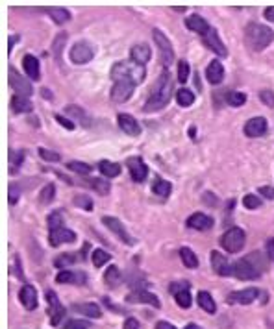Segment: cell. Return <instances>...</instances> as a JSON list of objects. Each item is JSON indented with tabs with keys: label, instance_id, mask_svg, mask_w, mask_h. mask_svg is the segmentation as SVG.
<instances>
[{
	"label": "cell",
	"instance_id": "cell-32",
	"mask_svg": "<svg viewBox=\"0 0 274 329\" xmlns=\"http://www.w3.org/2000/svg\"><path fill=\"white\" fill-rule=\"evenodd\" d=\"M65 113L71 115L73 119L80 120L82 126H89V124H91V120H89V117L86 115V111H84L82 108H78V106H67V108H65Z\"/></svg>",
	"mask_w": 274,
	"mask_h": 329
},
{
	"label": "cell",
	"instance_id": "cell-58",
	"mask_svg": "<svg viewBox=\"0 0 274 329\" xmlns=\"http://www.w3.org/2000/svg\"><path fill=\"white\" fill-rule=\"evenodd\" d=\"M263 17L267 19V21H270V23H274V6H268L265 12H263Z\"/></svg>",
	"mask_w": 274,
	"mask_h": 329
},
{
	"label": "cell",
	"instance_id": "cell-24",
	"mask_svg": "<svg viewBox=\"0 0 274 329\" xmlns=\"http://www.w3.org/2000/svg\"><path fill=\"white\" fill-rule=\"evenodd\" d=\"M130 57H131V61L133 63H137V65H143L145 67V63H149L150 61V57H152V52H150V46L149 45H133L131 46V50H130Z\"/></svg>",
	"mask_w": 274,
	"mask_h": 329
},
{
	"label": "cell",
	"instance_id": "cell-19",
	"mask_svg": "<svg viewBox=\"0 0 274 329\" xmlns=\"http://www.w3.org/2000/svg\"><path fill=\"white\" fill-rule=\"evenodd\" d=\"M117 122H119V128L124 131L126 135H131V137H137L141 133V126L137 122L131 115H126V113H119L117 117Z\"/></svg>",
	"mask_w": 274,
	"mask_h": 329
},
{
	"label": "cell",
	"instance_id": "cell-33",
	"mask_svg": "<svg viewBox=\"0 0 274 329\" xmlns=\"http://www.w3.org/2000/svg\"><path fill=\"white\" fill-rule=\"evenodd\" d=\"M98 169L106 178H117L120 174V164L119 163H111V161H100L98 163Z\"/></svg>",
	"mask_w": 274,
	"mask_h": 329
},
{
	"label": "cell",
	"instance_id": "cell-41",
	"mask_svg": "<svg viewBox=\"0 0 274 329\" xmlns=\"http://www.w3.org/2000/svg\"><path fill=\"white\" fill-rule=\"evenodd\" d=\"M67 169L71 172H76V174H82V176H87V174H91V164L87 163H82V161H71L67 163Z\"/></svg>",
	"mask_w": 274,
	"mask_h": 329
},
{
	"label": "cell",
	"instance_id": "cell-14",
	"mask_svg": "<svg viewBox=\"0 0 274 329\" xmlns=\"http://www.w3.org/2000/svg\"><path fill=\"white\" fill-rule=\"evenodd\" d=\"M171 292L174 294L176 303L182 307V309H189V307H191L193 298H191V292H189V283H187V281H182L180 285L174 283L171 287Z\"/></svg>",
	"mask_w": 274,
	"mask_h": 329
},
{
	"label": "cell",
	"instance_id": "cell-46",
	"mask_svg": "<svg viewBox=\"0 0 274 329\" xmlns=\"http://www.w3.org/2000/svg\"><path fill=\"white\" fill-rule=\"evenodd\" d=\"M76 254H63V256H57L56 261H54V265H56L57 268H63V267H68V265H73V263H76Z\"/></svg>",
	"mask_w": 274,
	"mask_h": 329
},
{
	"label": "cell",
	"instance_id": "cell-4",
	"mask_svg": "<svg viewBox=\"0 0 274 329\" xmlns=\"http://www.w3.org/2000/svg\"><path fill=\"white\" fill-rule=\"evenodd\" d=\"M145 76H147V70L143 65H137L133 61H119L111 68V79L115 81L120 78H130L135 86H139V84H143Z\"/></svg>",
	"mask_w": 274,
	"mask_h": 329
},
{
	"label": "cell",
	"instance_id": "cell-48",
	"mask_svg": "<svg viewBox=\"0 0 274 329\" xmlns=\"http://www.w3.org/2000/svg\"><path fill=\"white\" fill-rule=\"evenodd\" d=\"M24 159V152L21 150V152H15V150H10V167H12V172L15 171V167H21V163H23Z\"/></svg>",
	"mask_w": 274,
	"mask_h": 329
},
{
	"label": "cell",
	"instance_id": "cell-2",
	"mask_svg": "<svg viewBox=\"0 0 274 329\" xmlns=\"http://www.w3.org/2000/svg\"><path fill=\"white\" fill-rule=\"evenodd\" d=\"M265 268V261L259 252L250 254L246 257H241L239 261H235L232 265V276H235L237 279L243 281H252V279H259L261 272Z\"/></svg>",
	"mask_w": 274,
	"mask_h": 329
},
{
	"label": "cell",
	"instance_id": "cell-11",
	"mask_svg": "<svg viewBox=\"0 0 274 329\" xmlns=\"http://www.w3.org/2000/svg\"><path fill=\"white\" fill-rule=\"evenodd\" d=\"M93 56H95V50L87 41H80L71 48V61L76 63V65H84V63L91 61Z\"/></svg>",
	"mask_w": 274,
	"mask_h": 329
},
{
	"label": "cell",
	"instance_id": "cell-7",
	"mask_svg": "<svg viewBox=\"0 0 274 329\" xmlns=\"http://www.w3.org/2000/svg\"><path fill=\"white\" fill-rule=\"evenodd\" d=\"M133 89H135V84H133L130 78L117 79L113 89H111V100L117 104L128 102V100L131 98V95H133Z\"/></svg>",
	"mask_w": 274,
	"mask_h": 329
},
{
	"label": "cell",
	"instance_id": "cell-13",
	"mask_svg": "<svg viewBox=\"0 0 274 329\" xmlns=\"http://www.w3.org/2000/svg\"><path fill=\"white\" fill-rule=\"evenodd\" d=\"M204 45L212 52H215L217 56H221V57L228 56V48L224 46V43L221 41V35H219V32L215 28H212L210 30V34L204 35Z\"/></svg>",
	"mask_w": 274,
	"mask_h": 329
},
{
	"label": "cell",
	"instance_id": "cell-26",
	"mask_svg": "<svg viewBox=\"0 0 274 329\" xmlns=\"http://www.w3.org/2000/svg\"><path fill=\"white\" fill-rule=\"evenodd\" d=\"M212 267L219 276H232V265H228V259L219 252H212Z\"/></svg>",
	"mask_w": 274,
	"mask_h": 329
},
{
	"label": "cell",
	"instance_id": "cell-51",
	"mask_svg": "<svg viewBox=\"0 0 274 329\" xmlns=\"http://www.w3.org/2000/svg\"><path fill=\"white\" fill-rule=\"evenodd\" d=\"M259 100H261L265 106H268V108H274V93L272 91H268V89L259 91Z\"/></svg>",
	"mask_w": 274,
	"mask_h": 329
},
{
	"label": "cell",
	"instance_id": "cell-42",
	"mask_svg": "<svg viewBox=\"0 0 274 329\" xmlns=\"http://www.w3.org/2000/svg\"><path fill=\"white\" fill-rule=\"evenodd\" d=\"M54 194H56V187H54L52 183H46L45 187H43V191H41V194H39V202L43 205L52 204V200H54Z\"/></svg>",
	"mask_w": 274,
	"mask_h": 329
},
{
	"label": "cell",
	"instance_id": "cell-22",
	"mask_svg": "<svg viewBox=\"0 0 274 329\" xmlns=\"http://www.w3.org/2000/svg\"><path fill=\"white\" fill-rule=\"evenodd\" d=\"M19 300H21L24 309L34 311L35 307H37V290L32 285H24L23 289L19 290Z\"/></svg>",
	"mask_w": 274,
	"mask_h": 329
},
{
	"label": "cell",
	"instance_id": "cell-30",
	"mask_svg": "<svg viewBox=\"0 0 274 329\" xmlns=\"http://www.w3.org/2000/svg\"><path fill=\"white\" fill-rule=\"evenodd\" d=\"M196 301H198V305L202 307L206 312H210V314H213V312L217 311V305H215V301H213L212 294H210V292H206V290H200L198 296H196Z\"/></svg>",
	"mask_w": 274,
	"mask_h": 329
},
{
	"label": "cell",
	"instance_id": "cell-56",
	"mask_svg": "<svg viewBox=\"0 0 274 329\" xmlns=\"http://www.w3.org/2000/svg\"><path fill=\"white\" fill-rule=\"evenodd\" d=\"M259 194L268 200H274V187H270V185H268V187L267 185H265V187H259Z\"/></svg>",
	"mask_w": 274,
	"mask_h": 329
},
{
	"label": "cell",
	"instance_id": "cell-31",
	"mask_svg": "<svg viewBox=\"0 0 274 329\" xmlns=\"http://www.w3.org/2000/svg\"><path fill=\"white\" fill-rule=\"evenodd\" d=\"M12 109L15 111V113H30L32 111V102H30L26 97H19V95H15V97L12 98Z\"/></svg>",
	"mask_w": 274,
	"mask_h": 329
},
{
	"label": "cell",
	"instance_id": "cell-1",
	"mask_svg": "<svg viewBox=\"0 0 274 329\" xmlns=\"http://www.w3.org/2000/svg\"><path fill=\"white\" fill-rule=\"evenodd\" d=\"M172 93H174V84H172V76L169 70L161 72L158 76V79L154 81V86L149 93V100L145 102L143 111L147 113H156V111H161L163 108L169 106L172 98Z\"/></svg>",
	"mask_w": 274,
	"mask_h": 329
},
{
	"label": "cell",
	"instance_id": "cell-59",
	"mask_svg": "<svg viewBox=\"0 0 274 329\" xmlns=\"http://www.w3.org/2000/svg\"><path fill=\"white\" fill-rule=\"evenodd\" d=\"M156 329H176L172 325L171 322H165V320H160V322L156 323Z\"/></svg>",
	"mask_w": 274,
	"mask_h": 329
},
{
	"label": "cell",
	"instance_id": "cell-10",
	"mask_svg": "<svg viewBox=\"0 0 274 329\" xmlns=\"http://www.w3.org/2000/svg\"><path fill=\"white\" fill-rule=\"evenodd\" d=\"M46 301H48V316H50L52 325H59L61 320L65 318V307L61 305V301L57 300V294L48 290L46 292Z\"/></svg>",
	"mask_w": 274,
	"mask_h": 329
},
{
	"label": "cell",
	"instance_id": "cell-61",
	"mask_svg": "<svg viewBox=\"0 0 274 329\" xmlns=\"http://www.w3.org/2000/svg\"><path fill=\"white\" fill-rule=\"evenodd\" d=\"M41 95H43V98H46V100H52V93L48 91V89H41Z\"/></svg>",
	"mask_w": 274,
	"mask_h": 329
},
{
	"label": "cell",
	"instance_id": "cell-55",
	"mask_svg": "<svg viewBox=\"0 0 274 329\" xmlns=\"http://www.w3.org/2000/svg\"><path fill=\"white\" fill-rule=\"evenodd\" d=\"M265 250H267L268 261H274V238H268L267 244H265Z\"/></svg>",
	"mask_w": 274,
	"mask_h": 329
},
{
	"label": "cell",
	"instance_id": "cell-34",
	"mask_svg": "<svg viewBox=\"0 0 274 329\" xmlns=\"http://www.w3.org/2000/svg\"><path fill=\"white\" fill-rule=\"evenodd\" d=\"M104 281H106V285H109V287H117V285H120V281H122V274H120V270L117 267H109L108 270H106V274H104Z\"/></svg>",
	"mask_w": 274,
	"mask_h": 329
},
{
	"label": "cell",
	"instance_id": "cell-54",
	"mask_svg": "<svg viewBox=\"0 0 274 329\" xmlns=\"http://www.w3.org/2000/svg\"><path fill=\"white\" fill-rule=\"evenodd\" d=\"M56 120L59 122V124L65 128V130H75L76 126H75V122L73 120H68V119H65V117H61V115H56Z\"/></svg>",
	"mask_w": 274,
	"mask_h": 329
},
{
	"label": "cell",
	"instance_id": "cell-23",
	"mask_svg": "<svg viewBox=\"0 0 274 329\" xmlns=\"http://www.w3.org/2000/svg\"><path fill=\"white\" fill-rule=\"evenodd\" d=\"M206 78H208V81H210L212 86H219V84L223 81V78H224L223 63L219 61V59L210 61V65H208V68H206Z\"/></svg>",
	"mask_w": 274,
	"mask_h": 329
},
{
	"label": "cell",
	"instance_id": "cell-37",
	"mask_svg": "<svg viewBox=\"0 0 274 329\" xmlns=\"http://www.w3.org/2000/svg\"><path fill=\"white\" fill-rule=\"evenodd\" d=\"M86 185H89L91 189H95L98 194H108L109 193V183L106 182V180H100V178H91V180H87V182H84Z\"/></svg>",
	"mask_w": 274,
	"mask_h": 329
},
{
	"label": "cell",
	"instance_id": "cell-49",
	"mask_svg": "<svg viewBox=\"0 0 274 329\" xmlns=\"http://www.w3.org/2000/svg\"><path fill=\"white\" fill-rule=\"evenodd\" d=\"M39 155H41V159L50 161V163H57V161L61 159V155H59L57 152H54V150H46V148H39Z\"/></svg>",
	"mask_w": 274,
	"mask_h": 329
},
{
	"label": "cell",
	"instance_id": "cell-57",
	"mask_svg": "<svg viewBox=\"0 0 274 329\" xmlns=\"http://www.w3.org/2000/svg\"><path fill=\"white\" fill-rule=\"evenodd\" d=\"M122 329H139V322H137L135 318H126L124 327Z\"/></svg>",
	"mask_w": 274,
	"mask_h": 329
},
{
	"label": "cell",
	"instance_id": "cell-28",
	"mask_svg": "<svg viewBox=\"0 0 274 329\" xmlns=\"http://www.w3.org/2000/svg\"><path fill=\"white\" fill-rule=\"evenodd\" d=\"M73 311L82 314V316H91V318L102 316L100 307H98L97 303H91V301H87V303H75V305H73Z\"/></svg>",
	"mask_w": 274,
	"mask_h": 329
},
{
	"label": "cell",
	"instance_id": "cell-47",
	"mask_svg": "<svg viewBox=\"0 0 274 329\" xmlns=\"http://www.w3.org/2000/svg\"><path fill=\"white\" fill-rule=\"evenodd\" d=\"M243 205L246 209H257V207H261V198H257L256 194H246L243 198Z\"/></svg>",
	"mask_w": 274,
	"mask_h": 329
},
{
	"label": "cell",
	"instance_id": "cell-39",
	"mask_svg": "<svg viewBox=\"0 0 274 329\" xmlns=\"http://www.w3.org/2000/svg\"><path fill=\"white\" fill-rule=\"evenodd\" d=\"M65 43H67V34H59L52 45V54H54L56 63H61V48L65 46Z\"/></svg>",
	"mask_w": 274,
	"mask_h": 329
},
{
	"label": "cell",
	"instance_id": "cell-40",
	"mask_svg": "<svg viewBox=\"0 0 274 329\" xmlns=\"http://www.w3.org/2000/svg\"><path fill=\"white\" fill-rule=\"evenodd\" d=\"M176 102H178V106H182V108H189V106L194 102L193 91H189V89H180V91L176 93Z\"/></svg>",
	"mask_w": 274,
	"mask_h": 329
},
{
	"label": "cell",
	"instance_id": "cell-38",
	"mask_svg": "<svg viewBox=\"0 0 274 329\" xmlns=\"http://www.w3.org/2000/svg\"><path fill=\"white\" fill-rule=\"evenodd\" d=\"M46 222H48V229H50V231H56V229H61V227H63L65 218H63L61 211H54V213L48 215Z\"/></svg>",
	"mask_w": 274,
	"mask_h": 329
},
{
	"label": "cell",
	"instance_id": "cell-25",
	"mask_svg": "<svg viewBox=\"0 0 274 329\" xmlns=\"http://www.w3.org/2000/svg\"><path fill=\"white\" fill-rule=\"evenodd\" d=\"M23 67H24V72L28 76L32 81H37L41 76V70H39V59L32 54H26L23 57Z\"/></svg>",
	"mask_w": 274,
	"mask_h": 329
},
{
	"label": "cell",
	"instance_id": "cell-21",
	"mask_svg": "<svg viewBox=\"0 0 274 329\" xmlns=\"http://www.w3.org/2000/svg\"><path fill=\"white\" fill-rule=\"evenodd\" d=\"M267 133V120L263 117H254L245 124V135L246 137H261Z\"/></svg>",
	"mask_w": 274,
	"mask_h": 329
},
{
	"label": "cell",
	"instance_id": "cell-18",
	"mask_svg": "<svg viewBox=\"0 0 274 329\" xmlns=\"http://www.w3.org/2000/svg\"><path fill=\"white\" fill-rule=\"evenodd\" d=\"M213 218L206 213H194L187 218V227L196 229V231H206V229H212L213 227Z\"/></svg>",
	"mask_w": 274,
	"mask_h": 329
},
{
	"label": "cell",
	"instance_id": "cell-60",
	"mask_svg": "<svg viewBox=\"0 0 274 329\" xmlns=\"http://www.w3.org/2000/svg\"><path fill=\"white\" fill-rule=\"evenodd\" d=\"M19 43V35H10V43H8V54H12L13 45Z\"/></svg>",
	"mask_w": 274,
	"mask_h": 329
},
{
	"label": "cell",
	"instance_id": "cell-3",
	"mask_svg": "<svg viewBox=\"0 0 274 329\" xmlns=\"http://www.w3.org/2000/svg\"><path fill=\"white\" fill-rule=\"evenodd\" d=\"M245 41L250 50L261 52L274 41V30L265 26V24L250 23L245 28Z\"/></svg>",
	"mask_w": 274,
	"mask_h": 329
},
{
	"label": "cell",
	"instance_id": "cell-12",
	"mask_svg": "<svg viewBox=\"0 0 274 329\" xmlns=\"http://www.w3.org/2000/svg\"><path fill=\"white\" fill-rule=\"evenodd\" d=\"M126 164H128V169H130V174H131V180L137 183H143L149 176V169H147V164L143 163V159L141 157H128L126 159Z\"/></svg>",
	"mask_w": 274,
	"mask_h": 329
},
{
	"label": "cell",
	"instance_id": "cell-53",
	"mask_svg": "<svg viewBox=\"0 0 274 329\" xmlns=\"http://www.w3.org/2000/svg\"><path fill=\"white\" fill-rule=\"evenodd\" d=\"M19 196H21V191H19L15 185H10V194H8V198H10V204L12 205H15L19 202Z\"/></svg>",
	"mask_w": 274,
	"mask_h": 329
},
{
	"label": "cell",
	"instance_id": "cell-35",
	"mask_svg": "<svg viewBox=\"0 0 274 329\" xmlns=\"http://www.w3.org/2000/svg\"><path fill=\"white\" fill-rule=\"evenodd\" d=\"M180 257H182L183 265L187 268H196L198 267V259H196V254H194L191 248H180Z\"/></svg>",
	"mask_w": 274,
	"mask_h": 329
},
{
	"label": "cell",
	"instance_id": "cell-17",
	"mask_svg": "<svg viewBox=\"0 0 274 329\" xmlns=\"http://www.w3.org/2000/svg\"><path fill=\"white\" fill-rule=\"evenodd\" d=\"M76 240V233L68 227H61V229H56V231H50L48 235V242L50 246H59V244H71Z\"/></svg>",
	"mask_w": 274,
	"mask_h": 329
},
{
	"label": "cell",
	"instance_id": "cell-45",
	"mask_svg": "<svg viewBox=\"0 0 274 329\" xmlns=\"http://www.w3.org/2000/svg\"><path fill=\"white\" fill-rule=\"evenodd\" d=\"M73 204H75L76 207H80V209H86V211H91L93 207H95L93 200L89 198V196H86V194H78V196H75Z\"/></svg>",
	"mask_w": 274,
	"mask_h": 329
},
{
	"label": "cell",
	"instance_id": "cell-43",
	"mask_svg": "<svg viewBox=\"0 0 274 329\" xmlns=\"http://www.w3.org/2000/svg\"><path fill=\"white\" fill-rule=\"evenodd\" d=\"M226 102H228L230 106H234V108H239V106H243V104L246 102V95L241 91H232L226 95Z\"/></svg>",
	"mask_w": 274,
	"mask_h": 329
},
{
	"label": "cell",
	"instance_id": "cell-5",
	"mask_svg": "<svg viewBox=\"0 0 274 329\" xmlns=\"http://www.w3.org/2000/svg\"><path fill=\"white\" fill-rule=\"evenodd\" d=\"M152 39H154L156 46L160 48V61L167 70V68L172 65V61H174V48H172L171 39H169L160 28L152 30Z\"/></svg>",
	"mask_w": 274,
	"mask_h": 329
},
{
	"label": "cell",
	"instance_id": "cell-15",
	"mask_svg": "<svg viewBox=\"0 0 274 329\" xmlns=\"http://www.w3.org/2000/svg\"><path fill=\"white\" fill-rule=\"evenodd\" d=\"M257 298V289H243V290H235V292H230L228 294V303L235 305V303H241V305H250L254 303Z\"/></svg>",
	"mask_w": 274,
	"mask_h": 329
},
{
	"label": "cell",
	"instance_id": "cell-50",
	"mask_svg": "<svg viewBox=\"0 0 274 329\" xmlns=\"http://www.w3.org/2000/svg\"><path fill=\"white\" fill-rule=\"evenodd\" d=\"M187 78H189V63L180 61L178 63V81H180V84H185Z\"/></svg>",
	"mask_w": 274,
	"mask_h": 329
},
{
	"label": "cell",
	"instance_id": "cell-36",
	"mask_svg": "<svg viewBox=\"0 0 274 329\" xmlns=\"http://www.w3.org/2000/svg\"><path fill=\"white\" fill-rule=\"evenodd\" d=\"M152 191H154V194L161 196V198H167L172 191V185L167 180H156V183L152 185Z\"/></svg>",
	"mask_w": 274,
	"mask_h": 329
},
{
	"label": "cell",
	"instance_id": "cell-8",
	"mask_svg": "<svg viewBox=\"0 0 274 329\" xmlns=\"http://www.w3.org/2000/svg\"><path fill=\"white\" fill-rule=\"evenodd\" d=\"M102 224L108 227L109 231L113 233L115 237L120 238V242L128 244V246H133V244H135V238H133L130 233L126 231L124 224H122L119 218H115V216H102Z\"/></svg>",
	"mask_w": 274,
	"mask_h": 329
},
{
	"label": "cell",
	"instance_id": "cell-9",
	"mask_svg": "<svg viewBox=\"0 0 274 329\" xmlns=\"http://www.w3.org/2000/svg\"><path fill=\"white\" fill-rule=\"evenodd\" d=\"M8 78H10V87H12L13 91H17L19 97L28 98L32 95V81L23 78L13 67H10V70H8Z\"/></svg>",
	"mask_w": 274,
	"mask_h": 329
},
{
	"label": "cell",
	"instance_id": "cell-29",
	"mask_svg": "<svg viewBox=\"0 0 274 329\" xmlns=\"http://www.w3.org/2000/svg\"><path fill=\"white\" fill-rule=\"evenodd\" d=\"M46 13L50 15V19L56 24H65L71 21V12L65 8H46Z\"/></svg>",
	"mask_w": 274,
	"mask_h": 329
},
{
	"label": "cell",
	"instance_id": "cell-6",
	"mask_svg": "<svg viewBox=\"0 0 274 329\" xmlns=\"http://www.w3.org/2000/svg\"><path fill=\"white\" fill-rule=\"evenodd\" d=\"M245 240L246 235L241 227H230L228 231H224L223 237H221V246L228 254H237V252L245 248Z\"/></svg>",
	"mask_w": 274,
	"mask_h": 329
},
{
	"label": "cell",
	"instance_id": "cell-52",
	"mask_svg": "<svg viewBox=\"0 0 274 329\" xmlns=\"http://www.w3.org/2000/svg\"><path fill=\"white\" fill-rule=\"evenodd\" d=\"M65 329H91V323L87 320H73V322L67 323Z\"/></svg>",
	"mask_w": 274,
	"mask_h": 329
},
{
	"label": "cell",
	"instance_id": "cell-20",
	"mask_svg": "<svg viewBox=\"0 0 274 329\" xmlns=\"http://www.w3.org/2000/svg\"><path fill=\"white\" fill-rule=\"evenodd\" d=\"M126 301L128 303H149V305L160 309L161 301L158 300V296L150 294L149 290H139V292H131V294L126 296Z\"/></svg>",
	"mask_w": 274,
	"mask_h": 329
},
{
	"label": "cell",
	"instance_id": "cell-62",
	"mask_svg": "<svg viewBox=\"0 0 274 329\" xmlns=\"http://www.w3.org/2000/svg\"><path fill=\"white\" fill-rule=\"evenodd\" d=\"M183 329H202V327H200V325H196V323H187V325H185Z\"/></svg>",
	"mask_w": 274,
	"mask_h": 329
},
{
	"label": "cell",
	"instance_id": "cell-16",
	"mask_svg": "<svg viewBox=\"0 0 274 329\" xmlns=\"http://www.w3.org/2000/svg\"><path fill=\"white\" fill-rule=\"evenodd\" d=\"M56 283H71V285H86L87 274L82 270H61L56 276Z\"/></svg>",
	"mask_w": 274,
	"mask_h": 329
},
{
	"label": "cell",
	"instance_id": "cell-44",
	"mask_svg": "<svg viewBox=\"0 0 274 329\" xmlns=\"http://www.w3.org/2000/svg\"><path fill=\"white\" fill-rule=\"evenodd\" d=\"M91 259H93V265H95L97 268H100V267H104V265H106L109 259H111V256H109L106 250H100V248H98V250L93 252Z\"/></svg>",
	"mask_w": 274,
	"mask_h": 329
},
{
	"label": "cell",
	"instance_id": "cell-27",
	"mask_svg": "<svg viewBox=\"0 0 274 329\" xmlns=\"http://www.w3.org/2000/svg\"><path fill=\"white\" fill-rule=\"evenodd\" d=\"M185 26H187L189 30H193V32H196V34H200L202 37L204 35L210 34V24H208V21H206L204 17H200V15H191V17L185 19Z\"/></svg>",
	"mask_w": 274,
	"mask_h": 329
}]
</instances>
